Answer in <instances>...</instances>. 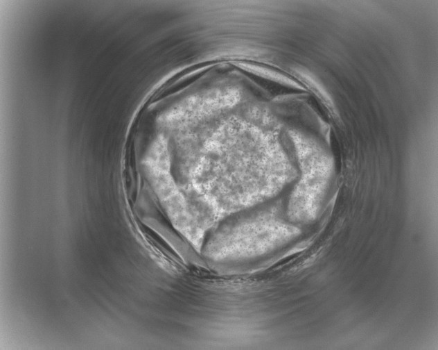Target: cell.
I'll return each instance as SVG.
<instances>
[{
	"label": "cell",
	"mask_w": 438,
	"mask_h": 350,
	"mask_svg": "<svg viewBox=\"0 0 438 350\" xmlns=\"http://www.w3.org/2000/svg\"><path fill=\"white\" fill-rule=\"evenodd\" d=\"M299 233L300 229L286 222L274 206L223 228L209 242L207 253L215 260L260 256Z\"/></svg>",
	"instance_id": "cell-1"
},
{
	"label": "cell",
	"mask_w": 438,
	"mask_h": 350,
	"mask_svg": "<svg viewBox=\"0 0 438 350\" xmlns=\"http://www.w3.org/2000/svg\"><path fill=\"white\" fill-rule=\"evenodd\" d=\"M301 170L288 205L287 215L293 223H309L317 216L328 184L332 162L328 155L313 140L297 131H290Z\"/></svg>",
	"instance_id": "cell-2"
}]
</instances>
